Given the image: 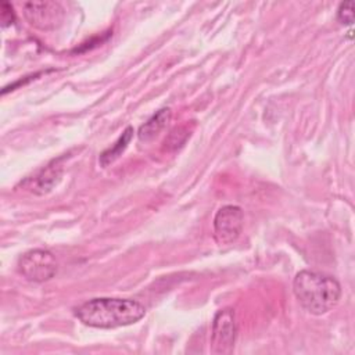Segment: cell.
Wrapping results in <instances>:
<instances>
[{"label": "cell", "mask_w": 355, "mask_h": 355, "mask_svg": "<svg viewBox=\"0 0 355 355\" xmlns=\"http://www.w3.org/2000/svg\"><path fill=\"white\" fill-rule=\"evenodd\" d=\"M0 19H1L3 26H7L14 22L12 7L7 1H1V4H0Z\"/></svg>", "instance_id": "11"}, {"label": "cell", "mask_w": 355, "mask_h": 355, "mask_svg": "<svg viewBox=\"0 0 355 355\" xmlns=\"http://www.w3.org/2000/svg\"><path fill=\"white\" fill-rule=\"evenodd\" d=\"M293 293L305 311L312 315H324L338 304L341 286L330 275L305 269L295 275Z\"/></svg>", "instance_id": "2"}, {"label": "cell", "mask_w": 355, "mask_h": 355, "mask_svg": "<svg viewBox=\"0 0 355 355\" xmlns=\"http://www.w3.org/2000/svg\"><path fill=\"white\" fill-rule=\"evenodd\" d=\"M75 315L86 326L115 329L139 322L146 315V308L136 300L101 297L83 302Z\"/></svg>", "instance_id": "1"}, {"label": "cell", "mask_w": 355, "mask_h": 355, "mask_svg": "<svg viewBox=\"0 0 355 355\" xmlns=\"http://www.w3.org/2000/svg\"><path fill=\"white\" fill-rule=\"evenodd\" d=\"M354 1L348 0L340 4L338 10H337V19L343 24V25H352L354 22Z\"/></svg>", "instance_id": "10"}, {"label": "cell", "mask_w": 355, "mask_h": 355, "mask_svg": "<svg viewBox=\"0 0 355 355\" xmlns=\"http://www.w3.org/2000/svg\"><path fill=\"white\" fill-rule=\"evenodd\" d=\"M237 324L234 311L232 308H223L216 312L212 320L211 347L215 354L232 352L236 341Z\"/></svg>", "instance_id": "5"}, {"label": "cell", "mask_w": 355, "mask_h": 355, "mask_svg": "<svg viewBox=\"0 0 355 355\" xmlns=\"http://www.w3.org/2000/svg\"><path fill=\"white\" fill-rule=\"evenodd\" d=\"M171 108L165 107L158 110L147 122H144L137 132L140 141H151L154 137L158 136V133L166 126V123L171 119Z\"/></svg>", "instance_id": "7"}, {"label": "cell", "mask_w": 355, "mask_h": 355, "mask_svg": "<svg viewBox=\"0 0 355 355\" xmlns=\"http://www.w3.org/2000/svg\"><path fill=\"white\" fill-rule=\"evenodd\" d=\"M133 133H135V132H133V128H132V126H128V128L122 132V135L118 137V140H116L110 148L104 150V151L100 154V158H98L100 165H101V166H107V165L112 164L119 155H122V153L126 150L128 144L130 143V140H132V137H133Z\"/></svg>", "instance_id": "9"}, {"label": "cell", "mask_w": 355, "mask_h": 355, "mask_svg": "<svg viewBox=\"0 0 355 355\" xmlns=\"http://www.w3.org/2000/svg\"><path fill=\"white\" fill-rule=\"evenodd\" d=\"M244 215L237 205H225L214 218V239L218 244L234 243L243 230Z\"/></svg>", "instance_id": "6"}, {"label": "cell", "mask_w": 355, "mask_h": 355, "mask_svg": "<svg viewBox=\"0 0 355 355\" xmlns=\"http://www.w3.org/2000/svg\"><path fill=\"white\" fill-rule=\"evenodd\" d=\"M62 168L58 161H53V164L47 165L36 178H35V187L32 189L37 194H43L50 191L61 179Z\"/></svg>", "instance_id": "8"}, {"label": "cell", "mask_w": 355, "mask_h": 355, "mask_svg": "<svg viewBox=\"0 0 355 355\" xmlns=\"http://www.w3.org/2000/svg\"><path fill=\"white\" fill-rule=\"evenodd\" d=\"M18 270L25 279L42 283L50 280L55 275L57 261L49 250L35 248L24 252L19 257Z\"/></svg>", "instance_id": "3"}, {"label": "cell", "mask_w": 355, "mask_h": 355, "mask_svg": "<svg viewBox=\"0 0 355 355\" xmlns=\"http://www.w3.org/2000/svg\"><path fill=\"white\" fill-rule=\"evenodd\" d=\"M24 17L29 25L40 31H54L57 29L65 17V10L57 1L42 0V1H28L22 7Z\"/></svg>", "instance_id": "4"}]
</instances>
